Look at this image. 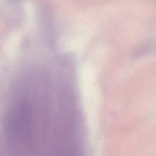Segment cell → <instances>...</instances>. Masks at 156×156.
I'll use <instances>...</instances> for the list:
<instances>
[{
    "label": "cell",
    "instance_id": "obj_1",
    "mask_svg": "<svg viewBox=\"0 0 156 156\" xmlns=\"http://www.w3.org/2000/svg\"><path fill=\"white\" fill-rule=\"evenodd\" d=\"M10 1H12L13 2H16V1H20V0H10Z\"/></svg>",
    "mask_w": 156,
    "mask_h": 156
}]
</instances>
